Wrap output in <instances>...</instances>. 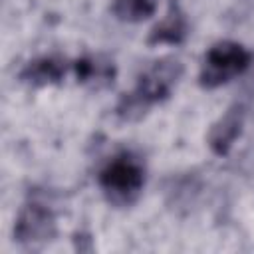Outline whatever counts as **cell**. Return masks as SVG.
Listing matches in <instances>:
<instances>
[{
  "mask_svg": "<svg viewBox=\"0 0 254 254\" xmlns=\"http://www.w3.org/2000/svg\"><path fill=\"white\" fill-rule=\"evenodd\" d=\"M145 185V169L131 153L113 157L99 173V187L105 198L115 206H127L137 200Z\"/></svg>",
  "mask_w": 254,
  "mask_h": 254,
  "instance_id": "cell-1",
  "label": "cell"
},
{
  "mask_svg": "<svg viewBox=\"0 0 254 254\" xmlns=\"http://www.w3.org/2000/svg\"><path fill=\"white\" fill-rule=\"evenodd\" d=\"M187 34V20L181 14V10L177 6H171V10L167 12V16L163 20H159V24L151 30L149 42L151 44H179L183 42Z\"/></svg>",
  "mask_w": 254,
  "mask_h": 254,
  "instance_id": "cell-7",
  "label": "cell"
},
{
  "mask_svg": "<svg viewBox=\"0 0 254 254\" xmlns=\"http://www.w3.org/2000/svg\"><path fill=\"white\" fill-rule=\"evenodd\" d=\"M113 16L127 24H137L151 18L157 10V0H115Z\"/></svg>",
  "mask_w": 254,
  "mask_h": 254,
  "instance_id": "cell-8",
  "label": "cell"
},
{
  "mask_svg": "<svg viewBox=\"0 0 254 254\" xmlns=\"http://www.w3.org/2000/svg\"><path fill=\"white\" fill-rule=\"evenodd\" d=\"M250 52L238 42H218L214 44L202 60L200 65V83L208 89L220 87L234 77L242 75L250 65Z\"/></svg>",
  "mask_w": 254,
  "mask_h": 254,
  "instance_id": "cell-2",
  "label": "cell"
},
{
  "mask_svg": "<svg viewBox=\"0 0 254 254\" xmlns=\"http://www.w3.org/2000/svg\"><path fill=\"white\" fill-rule=\"evenodd\" d=\"M244 125V111L242 107H232L228 109L208 131V147L212 149L214 155H226L236 139L240 137Z\"/></svg>",
  "mask_w": 254,
  "mask_h": 254,
  "instance_id": "cell-5",
  "label": "cell"
},
{
  "mask_svg": "<svg viewBox=\"0 0 254 254\" xmlns=\"http://www.w3.org/2000/svg\"><path fill=\"white\" fill-rule=\"evenodd\" d=\"M65 71H67L65 60L56 58V56H42V58L30 62L22 69V79L30 85L44 87V85L60 83L65 77Z\"/></svg>",
  "mask_w": 254,
  "mask_h": 254,
  "instance_id": "cell-6",
  "label": "cell"
},
{
  "mask_svg": "<svg viewBox=\"0 0 254 254\" xmlns=\"http://www.w3.org/2000/svg\"><path fill=\"white\" fill-rule=\"evenodd\" d=\"M56 234V216L44 202L32 200L22 206L16 218L14 236L20 244L28 248H38L46 244Z\"/></svg>",
  "mask_w": 254,
  "mask_h": 254,
  "instance_id": "cell-4",
  "label": "cell"
},
{
  "mask_svg": "<svg viewBox=\"0 0 254 254\" xmlns=\"http://www.w3.org/2000/svg\"><path fill=\"white\" fill-rule=\"evenodd\" d=\"M181 73H183L181 62H177L173 58L159 60L139 75L137 85L131 93L149 109L153 103H159L165 97H169V93L177 85Z\"/></svg>",
  "mask_w": 254,
  "mask_h": 254,
  "instance_id": "cell-3",
  "label": "cell"
},
{
  "mask_svg": "<svg viewBox=\"0 0 254 254\" xmlns=\"http://www.w3.org/2000/svg\"><path fill=\"white\" fill-rule=\"evenodd\" d=\"M73 73L81 83H101L113 77V67L99 58H81L73 64Z\"/></svg>",
  "mask_w": 254,
  "mask_h": 254,
  "instance_id": "cell-9",
  "label": "cell"
}]
</instances>
